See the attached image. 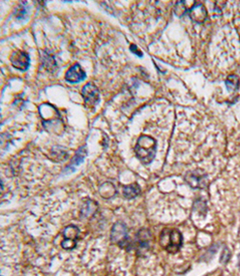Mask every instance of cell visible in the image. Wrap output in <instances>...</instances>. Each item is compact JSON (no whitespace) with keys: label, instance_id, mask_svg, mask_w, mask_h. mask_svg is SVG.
I'll list each match as a JSON object with an SVG mask.
<instances>
[{"label":"cell","instance_id":"obj_12","mask_svg":"<svg viewBox=\"0 0 240 276\" xmlns=\"http://www.w3.org/2000/svg\"><path fill=\"white\" fill-rule=\"evenodd\" d=\"M116 193V189L114 185L110 182H105L100 187V195L105 199H109L113 197Z\"/></svg>","mask_w":240,"mask_h":276},{"label":"cell","instance_id":"obj_4","mask_svg":"<svg viewBox=\"0 0 240 276\" xmlns=\"http://www.w3.org/2000/svg\"><path fill=\"white\" fill-rule=\"evenodd\" d=\"M186 182L195 189L206 188L208 184V177L202 171H191L185 174Z\"/></svg>","mask_w":240,"mask_h":276},{"label":"cell","instance_id":"obj_18","mask_svg":"<svg viewBox=\"0 0 240 276\" xmlns=\"http://www.w3.org/2000/svg\"><path fill=\"white\" fill-rule=\"evenodd\" d=\"M130 49H131V51H132L134 54H136V55H138V56H142V54L140 53V51H138V50H137V46H136V45H132V46L130 47Z\"/></svg>","mask_w":240,"mask_h":276},{"label":"cell","instance_id":"obj_9","mask_svg":"<svg viewBox=\"0 0 240 276\" xmlns=\"http://www.w3.org/2000/svg\"><path fill=\"white\" fill-rule=\"evenodd\" d=\"M189 16L191 20L197 24H202L207 18V11L204 4L197 3L189 10Z\"/></svg>","mask_w":240,"mask_h":276},{"label":"cell","instance_id":"obj_13","mask_svg":"<svg viewBox=\"0 0 240 276\" xmlns=\"http://www.w3.org/2000/svg\"><path fill=\"white\" fill-rule=\"evenodd\" d=\"M240 78L237 75H230L226 81V86L229 91H236L240 87Z\"/></svg>","mask_w":240,"mask_h":276},{"label":"cell","instance_id":"obj_5","mask_svg":"<svg viewBox=\"0 0 240 276\" xmlns=\"http://www.w3.org/2000/svg\"><path fill=\"white\" fill-rule=\"evenodd\" d=\"M79 228L75 225H69L63 231V241L61 246L66 250H72L76 247L79 238Z\"/></svg>","mask_w":240,"mask_h":276},{"label":"cell","instance_id":"obj_16","mask_svg":"<svg viewBox=\"0 0 240 276\" xmlns=\"http://www.w3.org/2000/svg\"><path fill=\"white\" fill-rule=\"evenodd\" d=\"M185 4H186L185 1H179V2L176 3V5H175V7H174V12H175L176 16L182 17V16L186 13L187 8H186V5H185Z\"/></svg>","mask_w":240,"mask_h":276},{"label":"cell","instance_id":"obj_1","mask_svg":"<svg viewBox=\"0 0 240 276\" xmlns=\"http://www.w3.org/2000/svg\"><path fill=\"white\" fill-rule=\"evenodd\" d=\"M157 142L149 136H141L137 139L135 152L137 158L143 164H150L155 158Z\"/></svg>","mask_w":240,"mask_h":276},{"label":"cell","instance_id":"obj_8","mask_svg":"<svg viewBox=\"0 0 240 276\" xmlns=\"http://www.w3.org/2000/svg\"><path fill=\"white\" fill-rule=\"evenodd\" d=\"M136 248L137 253H143L149 250L150 241H151V234L148 230H140L136 237Z\"/></svg>","mask_w":240,"mask_h":276},{"label":"cell","instance_id":"obj_17","mask_svg":"<svg viewBox=\"0 0 240 276\" xmlns=\"http://www.w3.org/2000/svg\"><path fill=\"white\" fill-rule=\"evenodd\" d=\"M83 149H84V148L81 147V148L79 150V152L76 154V156H75V158L73 159V162H72V165H73V166H77V165L80 164V163L83 161V158H84V156H85V151L82 152Z\"/></svg>","mask_w":240,"mask_h":276},{"label":"cell","instance_id":"obj_2","mask_svg":"<svg viewBox=\"0 0 240 276\" xmlns=\"http://www.w3.org/2000/svg\"><path fill=\"white\" fill-rule=\"evenodd\" d=\"M183 243L181 233L175 229H166L160 235V244L169 253H177Z\"/></svg>","mask_w":240,"mask_h":276},{"label":"cell","instance_id":"obj_11","mask_svg":"<svg viewBox=\"0 0 240 276\" xmlns=\"http://www.w3.org/2000/svg\"><path fill=\"white\" fill-rule=\"evenodd\" d=\"M140 193V187L137 183H133L131 185H127L123 188V196L126 199H134Z\"/></svg>","mask_w":240,"mask_h":276},{"label":"cell","instance_id":"obj_6","mask_svg":"<svg viewBox=\"0 0 240 276\" xmlns=\"http://www.w3.org/2000/svg\"><path fill=\"white\" fill-rule=\"evenodd\" d=\"M10 61L15 68L21 71H26L29 67L30 57L26 52L15 51L10 56Z\"/></svg>","mask_w":240,"mask_h":276},{"label":"cell","instance_id":"obj_7","mask_svg":"<svg viewBox=\"0 0 240 276\" xmlns=\"http://www.w3.org/2000/svg\"><path fill=\"white\" fill-rule=\"evenodd\" d=\"M81 94H82V97L84 99V102L89 107L95 106L100 100L99 90L96 87V85L93 84V83L85 84L82 87Z\"/></svg>","mask_w":240,"mask_h":276},{"label":"cell","instance_id":"obj_3","mask_svg":"<svg viewBox=\"0 0 240 276\" xmlns=\"http://www.w3.org/2000/svg\"><path fill=\"white\" fill-rule=\"evenodd\" d=\"M110 240L114 244L120 247H126L129 245L128 230L125 224L117 222L113 225L110 233Z\"/></svg>","mask_w":240,"mask_h":276},{"label":"cell","instance_id":"obj_14","mask_svg":"<svg viewBox=\"0 0 240 276\" xmlns=\"http://www.w3.org/2000/svg\"><path fill=\"white\" fill-rule=\"evenodd\" d=\"M96 209H97L96 204H95L94 202L88 200V201L85 203V206L82 207L81 215H83L84 217H88V216L94 214V212L96 211Z\"/></svg>","mask_w":240,"mask_h":276},{"label":"cell","instance_id":"obj_10","mask_svg":"<svg viewBox=\"0 0 240 276\" xmlns=\"http://www.w3.org/2000/svg\"><path fill=\"white\" fill-rule=\"evenodd\" d=\"M86 75L85 72L81 69V67L79 64H75L72 66L65 74L66 81L71 83H77L85 79Z\"/></svg>","mask_w":240,"mask_h":276},{"label":"cell","instance_id":"obj_15","mask_svg":"<svg viewBox=\"0 0 240 276\" xmlns=\"http://www.w3.org/2000/svg\"><path fill=\"white\" fill-rule=\"evenodd\" d=\"M44 66L48 71H53L55 69L56 64H55V60L53 59V57L51 55H46L44 57Z\"/></svg>","mask_w":240,"mask_h":276}]
</instances>
